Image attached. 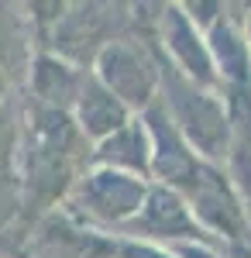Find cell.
I'll return each instance as SVG.
<instances>
[{
	"label": "cell",
	"mask_w": 251,
	"mask_h": 258,
	"mask_svg": "<svg viewBox=\"0 0 251 258\" xmlns=\"http://www.w3.org/2000/svg\"><path fill=\"white\" fill-rule=\"evenodd\" d=\"M131 117H135V114H131L110 90H103V86L97 83V76L86 69L83 90H79L76 107H73V124H76L79 135L97 145V141L110 138L114 131H120Z\"/></svg>",
	"instance_id": "obj_8"
},
{
	"label": "cell",
	"mask_w": 251,
	"mask_h": 258,
	"mask_svg": "<svg viewBox=\"0 0 251 258\" xmlns=\"http://www.w3.org/2000/svg\"><path fill=\"white\" fill-rule=\"evenodd\" d=\"M182 200L193 210L196 224L220 248L224 244H237V241H251V227H248V217H244V207H241V200L234 193L224 165H210L207 162L200 179L193 182V189Z\"/></svg>",
	"instance_id": "obj_5"
},
{
	"label": "cell",
	"mask_w": 251,
	"mask_h": 258,
	"mask_svg": "<svg viewBox=\"0 0 251 258\" xmlns=\"http://www.w3.org/2000/svg\"><path fill=\"white\" fill-rule=\"evenodd\" d=\"M138 117H141L145 131H148V141H152V169H148V179H152L155 186H165V189H172L179 197H186L193 189V182L200 179L207 162L182 141V135L172 127L169 114L162 110V103H152Z\"/></svg>",
	"instance_id": "obj_6"
},
{
	"label": "cell",
	"mask_w": 251,
	"mask_h": 258,
	"mask_svg": "<svg viewBox=\"0 0 251 258\" xmlns=\"http://www.w3.org/2000/svg\"><path fill=\"white\" fill-rule=\"evenodd\" d=\"M155 45H158L162 59L179 76H186L190 83L210 90V93H220V80H217V69H213L210 48L203 41V31H196V24L186 18L182 4H158Z\"/></svg>",
	"instance_id": "obj_4"
},
{
	"label": "cell",
	"mask_w": 251,
	"mask_h": 258,
	"mask_svg": "<svg viewBox=\"0 0 251 258\" xmlns=\"http://www.w3.org/2000/svg\"><path fill=\"white\" fill-rule=\"evenodd\" d=\"M83 80H86V69L73 66L69 59H58V55H38L35 69H31V86H35L38 107H52L62 114H73Z\"/></svg>",
	"instance_id": "obj_10"
},
{
	"label": "cell",
	"mask_w": 251,
	"mask_h": 258,
	"mask_svg": "<svg viewBox=\"0 0 251 258\" xmlns=\"http://www.w3.org/2000/svg\"><path fill=\"white\" fill-rule=\"evenodd\" d=\"M90 162H93V169H114V172H128V176L148 179V169H152V141H148V131H145L141 117H131L110 138L97 141L93 152H90Z\"/></svg>",
	"instance_id": "obj_9"
},
{
	"label": "cell",
	"mask_w": 251,
	"mask_h": 258,
	"mask_svg": "<svg viewBox=\"0 0 251 258\" xmlns=\"http://www.w3.org/2000/svg\"><path fill=\"white\" fill-rule=\"evenodd\" d=\"M224 114L231 127V152H248L251 155V83L248 86H224Z\"/></svg>",
	"instance_id": "obj_11"
},
{
	"label": "cell",
	"mask_w": 251,
	"mask_h": 258,
	"mask_svg": "<svg viewBox=\"0 0 251 258\" xmlns=\"http://www.w3.org/2000/svg\"><path fill=\"white\" fill-rule=\"evenodd\" d=\"M241 11H244V41H248V52H251V4H244Z\"/></svg>",
	"instance_id": "obj_12"
},
{
	"label": "cell",
	"mask_w": 251,
	"mask_h": 258,
	"mask_svg": "<svg viewBox=\"0 0 251 258\" xmlns=\"http://www.w3.org/2000/svg\"><path fill=\"white\" fill-rule=\"evenodd\" d=\"M103 90H110L131 114H145L152 103H158V62H155L152 45L128 31L120 38L107 41L93 55V69H90Z\"/></svg>",
	"instance_id": "obj_2"
},
{
	"label": "cell",
	"mask_w": 251,
	"mask_h": 258,
	"mask_svg": "<svg viewBox=\"0 0 251 258\" xmlns=\"http://www.w3.org/2000/svg\"><path fill=\"white\" fill-rule=\"evenodd\" d=\"M148 186H152L148 179L128 176V172L90 169L69 189V214L83 227L117 234L141 210V203L148 197Z\"/></svg>",
	"instance_id": "obj_1"
},
{
	"label": "cell",
	"mask_w": 251,
	"mask_h": 258,
	"mask_svg": "<svg viewBox=\"0 0 251 258\" xmlns=\"http://www.w3.org/2000/svg\"><path fill=\"white\" fill-rule=\"evenodd\" d=\"M0 93H4V73H0Z\"/></svg>",
	"instance_id": "obj_13"
},
{
	"label": "cell",
	"mask_w": 251,
	"mask_h": 258,
	"mask_svg": "<svg viewBox=\"0 0 251 258\" xmlns=\"http://www.w3.org/2000/svg\"><path fill=\"white\" fill-rule=\"evenodd\" d=\"M203 41L210 48L220 90L224 86H248L251 83V52H248V41H244V14H234V7L227 4L224 14L203 31Z\"/></svg>",
	"instance_id": "obj_7"
},
{
	"label": "cell",
	"mask_w": 251,
	"mask_h": 258,
	"mask_svg": "<svg viewBox=\"0 0 251 258\" xmlns=\"http://www.w3.org/2000/svg\"><path fill=\"white\" fill-rule=\"evenodd\" d=\"M117 238H131V241H148V244H162V248H172V244H207V248H217L220 244L196 224L193 210L186 207V200L165 189V186H148V197L141 203L135 217L128 220Z\"/></svg>",
	"instance_id": "obj_3"
}]
</instances>
